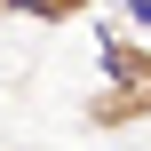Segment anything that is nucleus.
Returning <instances> with one entry per match:
<instances>
[{"instance_id":"7ed1b4c3","label":"nucleus","mask_w":151,"mask_h":151,"mask_svg":"<svg viewBox=\"0 0 151 151\" xmlns=\"http://www.w3.org/2000/svg\"><path fill=\"white\" fill-rule=\"evenodd\" d=\"M127 16H135V24H143V32H151V0H127Z\"/></svg>"},{"instance_id":"f257e3e1","label":"nucleus","mask_w":151,"mask_h":151,"mask_svg":"<svg viewBox=\"0 0 151 151\" xmlns=\"http://www.w3.org/2000/svg\"><path fill=\"white\" fill-rule=\"evenodd\" d=\"M80 127L88 135L151 127V40H135L127 24L96 32V88L80 96Z\"/></svg>"},{"instance_id":"f03ea898","label":"nucleus","mask_w":151,"mask_h":151,"mask_svg":"<svg viewBox=\"0 0 151 151\" xmlns=\"http://www.w3.org/2000/svg\"><path fill=\"white\" fill-rule=\"evenodd\" d=\"M96 0H0V24L8 16H24V24H48V32H64V24H80Z\"/></svg>"}]
</instances>
